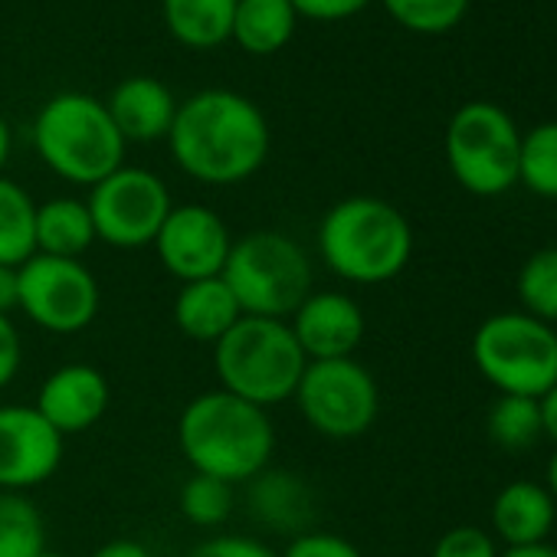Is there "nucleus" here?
Instances as JSON below:
<instances>
[{"label": "nucleus", "mask_w": 557, "mask_h": 557, "mask_svg": "<svg viewBox=\"0 0 557 557\" xmlns=\"http://www.w3.org/2000/svg\"><path fill=\"white\" fill-rule=\"evenodd\" d=\"M544 488L550 492V498L557 502V449L550 453L547 459V469H544Z\"/></svg>", "instance_id": "40"}, {"label": "nucleus", "mask_w": 557, "mask_h": 557, "mask_svg": "<svg viewBox=\"0 0 557 557\" xmlns=\"http://www.w3.org/2000/svg\"><path fill=\"white\" fill-rule=\"evenodd\" d=\"M278 557H364L361 547L335 531H319V528H309L296 537H289L286 550Z\"/></svg>", "instance_id": "31"}, {"label": "nucleus", "mask_w": 557, "mask_h": 557, "mask_svg": "<svg viewBox=\"0 0 557 557\" xmlns=\"http://www.w3.org/2000/svg\"><path fill=\"white\" fill-rule=\"evenodd\" d=\"M299 17L315 24H342L358 17L371 0H289Z\"/></svg>", "instance_id": "33"}, {"label": "nucleus", "mask_w": 557, "mask_h": 557, "mask_svg": "<svg viewBox=\"0 0 557 557\" xmlns=\"http://www.w3.org/2000/svg\"><path fill=\"white\" fill-rule=\"evenodd\" d=\"M246 508L269 531L302 534L315 521V492L312 485L289 469H262L246 482Z\"/></svg>", "instance_id": "16"}, {"label": "nucleus", "mask_w": 557, "mask_h": 557, "mask_svg": "<svg viewBox=\"0 0 557 557\" xmlns=\"http://www.w3.org/2000/svg\"><path fill=\"white\" fill-rule=\"evenodd\" d=\"M296 27L299 14L289 0H239L230 40L252 57H272L293 44Z\"/></svg>", "instance_id": "21"}, {"label": "nucleus", "mask_w": 557, "mask_h": 557, "mask_svg": "<svg viewBox=\"0 0 557 557\" xmlns=\"http://www.w3.org/2000/svg\"><path fill=\"white\" fill-rule=\"evenodd\" d=\"M239 0H161L168 34L187 50H213L230 40Z\"/></svg>", "instance_id": "22"}, {"label": "nucleus", "mask_w": 557, "mask_h": 557, "mask_svg": "<svg viewBox=\"0 0 557 557\" xmlns=\"http://www.w3.org/2000/svg\"><path fill=\"white\" fill-rule=\"evenodd\" d=\"M154 252L177 283H197L223 272L233 236L223 216L207 203H174L154 236Z\"/></svg>", "instance_id": "12"}, {"label": "nucleus", "mask_w": 557, "mask_h": 557, "mask_svg": "<svg viewBox=\"0 0 557 557\" xmlns=\"http://www.w3.org/2000/svg\"><path fill=\"white\" fill-rule=\"evenodd\" d=\"M488 521L495 537L505 541L508 547L541 544L557 528V502L541 482L515 479L495 495Z\"/></svg>", "instance_id": "18"}, {"label": "nucleus", "mask_w": 557, "mask_h": 557, "mask_svg": "<svg viewBox=\"0 0 557 557\" xmlns=\"http://www.w3.org/2000/svg\"><path fill=\"white\" fill-rule=\"evenodd\" d=\"M472 364L498 394L541 400L557 384V332L524 312L488 315L472 335Z\"/></svg>", "instance_id": "7"}, {"label": "nucleus", "mask_w": 557, "mask_h": 557, "mask_svg": "<svg viewBox=\"0 0 557 557\" xmlns=\"http://www.w3.org/2000/svg\"><path fill=\"white\" fill-rule=\"evenodd\" d=\"M89 557H154L141 541H132V537H115V541H106L102 547H96Z\"/></svg>", "instance_id": "36"}, {"label": "nucleus", "mask_w": 557, "mask_h": 557, "mask_svg": "<svg viewBox=\"0 0 557 557\" xmlns=\"http://www.w3.org/2000/svg\"><path fill=\"white\" fill-rule=\"evenodd\" d=\"M488 440L505 449V453H524L531 449L544 430H541V407L534 397H515V394H498V400L488 407L485 417Z\"/></svg>", "instance_id": "25"}, {"label": "nucleus", "mask_w": 557, "mask_h": 557, "mask_svg": "<svg viewBox=\"0 0 557 557\" xmlns=\"http://www.w3.org/2000/svg\"><path fill=\"white\" fill-rule=\"evenodd\" d=\"M289 329L309 361H335L355 358L364 342L368 319L358 299L348 293L312 289L309 299L293 312Z\"/></svg>", "instance_id": "14"}, {"label": "nucleus", "mask_w": 557, "mask_h": 557, "mask_svg": "<svg viewBox=\"0 0 557 557\" xmlns=\"http://www.w3.org/2000/svg\"><path fill=\"white\" fill-rule=\"evenodd\" d=\"M37 557H70V554H63V550H53V547H47L44 554H37Z\"/></svg>", "instance_id": "41"}, {"label": "nucleus", "mask_w": 557, "mask_h": 557, "mask_svg": "<svg viewBox=\"0 0 557 557\" xmlns=\"http://www.w3.org/2000/svg\"><path fill=\"white\" fill-rule=\"evenodd\" d=\"M309 358L302 355L289 322L243 315L216 345L213 371L220 391L262 410L296 397Z\"/></svg>", "instance_id": "6"}, {"label": "nucleus", "mask_w": 557, "mask_h": 557, "mask_svg": "<svg viewBox=\"0 0 557 557\" xmlns=\"http://www.w3.org/2000/svg\"><path fill=\"white\" fill-rule=\"evenodd\" d=\"M381 4L394 24L423 37L449 34L469 11V0H381Z\"/></svg>", "instance_id": "29"}, {"label": "nucleus", "mask_w": 557, "mask_h": 557, "mask_svg": "<svg viewBox=\"0 0 557 557\" xmlns=\"http://www.w3.org/2000/svg\"><path fill=\"white\" fill-rule=\"evenodd\" d=\"M262 109L233 89H200L177 106L168 132L174 164L197 184L233 187L249 181L269 158Z\"/></svg>", "instance_id": "1"}, {"label": "nucleus", "mask_w": 557, "mask_h": 557, "mask_svg": "<svg viewBox=\"0 0 557 557\" xmlns=\"http://www.w3.org/2000/svg\"><path fill=\"white\" fill-rule=\"evenodd\" d=\"M537 407H541V430L557 446V384L537 400Z\"/></svg>", "instance_id": "37"}, {"label": "nucleus", "mask_w": 557, "mask_h": 557, "mask_svg": "<svg viewBox=\"0 0 557 557\" xmlns=\"http://www.w3.org/2000/svg\"><path fill=\"white\" fill-rule=\"evenodd\" d=\"M177 449L197 475L246 485L269 469L275 426L269 410L226 391H203L177 417Z\"/></svg>", "instance_id": "2"}, {"label": "nucleus", "mask_w": 557, "mask_h": 557, "mask_svg": "<svg viewBox=\"0 0 557 557\" xmlns=\"http://www.w3.org/2000/svg\"><path fill=\"white\" fill-rule=\"evenodd\" d=\"M24 368V338L11 315H0V391H8Z\"/></svg>", "instance_id": "34"}, {"label": "nucleus", "mask_w": 557, "mask_h": 557, "mask_svg": "<svg viewBox=\"0 0 557 557\" xmlns=\"http://www.w3.org/2000/svg\"><path fill=\"white\" fill-rule=\"evenodd\" d=\"M171 319L184 338L213 348L243 319V312L230 286L223 283V275H213V278H197V283L181 286L171 306Z\"/></svg>", "instance_id": "19"}, {"label": "nucleus", "mask_w": 557, "mask_h": 557, "mask_svg": "<svg viewBox=\"0 0 557 557\" xmlns=\"http://www.w3.org/2000/svg\"><path fill=\"white\" fill-rule=\"evenodd\" d=\"M34 216L37 200L17 181L0 174V265L21 269L37 252Z\"/></svg>", "instance_id": "23"}, {"label": "nucleus", "mask_w": 557, "mask_h": 557, "mask_svg": "<svg viewBox=\"0 0 557 557\" xmlns=\"http://www.w3.org/2000/svg\"><path fill=\"white\" fill-rule=\"evenodd\" d=\"M119 135L128 141H158V138H168L171 125H174V115H177V102H174V92L154 79V76H128L122 79L109 102H106Z\"/></svg>", "instance_id": "17"}, {"label": "nucleus", "mask_w": 557, "mask_h": 557, "mask_svg": "<svg viewBox=\"0 0 557 557\" xmlns=\"http://www.w3.org/2000/svg\"><path fill=\"white\" fill-rule=\"evenodd\" d=\"M518 184L534 197L557 200V122H541L521 135Z\"/></svg>", "instance_id": "26"}, {"label": "nucleus", "mask_w": 557, "mask_h": 557, "mask_svg": "<svg viewBox=\"0 0 557 557\" xmlns=\"http://www.w3.org/2000/svg\"><path fill=\"white\" fill-rule=\"evenodd\" d=\"M498 554L502 550L495 544V534H488L479 524H456L446 534H440L430 557H498Z\"/></svg>", "instance_id": "30"}, {"label": "nucleus", "mask_w": 557, "mask_h": 557, "mask_svg": "<svg viewBox=\"0 0 557 557\" xmlns=\"http://www.w3.org/2000/svg\"><path fill=\"white\" fill-rule=\"evenodd\" d=\"M319 256L351 286H384L410 265L413 226L394 203L355 194L325 210Z\"/></svg>", "instance_id": "3"}, {"label": "nucleus", "mask_w": 557, "mask_h": 557, "mask_svg": "<svg viewBox=\"0 0 557 557\" xmlns=\"http://www.w3.org/2000/svg\"><path fill=\"white\" fill-rule=\"evenodd\" d=\"M181 557H278V554L249 534H213L194 544L190 550H184Z\"/></svg>", "instance_id": "32"}, {"label": "nucleus", "mask_w": 557, "mask_h": 557, "mask_svg": "<svg viewBox=\"0 0 557 557\" xmlns=\"http://www.w3.org/2000/svg\"><path fill=\"white\" fill-rule=\"evenodd\" d=\"M21 302L37 329L50 335H79L86 332L102 306V289L96 272L83 259H60L34 252L21 269Z\"/></svg>", "instance_id": "10"}, {"label": "nucleus", "mask_w": 557, "mask_h": 557, "mask_svg": "<svg viewBox=\"0 0 557 557\" xmlns=\"http://www.w3.org/2000/svg\"><path fill=\"white\" fill-rule=\"evenodd\" d=\"M293 400L309 430L329 440H358L381 413L377 381L358 358L309 361Z\"/></svg>", "instance_id": "9"}, {"label": "nucleus", "mask_w": 557, "mask_h": 557, "mask_svg": "<svg viewBox=\"0 0 557 557\" xmlns=\"http://www.w3.org/2000/svg\"><path fill=\"white\" fill-rule=\"evenodd\" d=\"M498 557H557V544H528V547H505Z\"/></svg>", "instance_id": "38"}, {"label": "nucleus", "mask_w": 557, "mask_h": 557, "mask_svg": "<svg viewBox=\"0 0 557 557\" xmlns=\"http://www.w3.org/2000/svg\"><path fill=\"white\" fill-rule=\"evenodd\" d=\"M34 239H37V252L44 256L83 259L96 243V226H92V213L86 200L53 197V200L37 203Z\"/></svg>", "instance_id": "20"}, {"label": "nucleus", "mask_w": 557, "mask_h": 557, "mask_svg": "<svg viewBox=\"0 0 557 557\" xmlns=\"http://www.w3.org/2000/svg\"><path fill=\"white\" fill-rule=\"evenodd\" d=\"M63 436L30 404H0V492H30L63 466Z\"/></svg>", "instance_id": "13"}, {"label": "nucleus", "mask_w": 557, "mask_h": 557, "mask_svg": "<svg viewBox=\"0 0 557 557\" xmlns=\"http://www.w3.org/2000/svg\"><path fill=\"white\" fill-rule=\"evenodd\" d=\"M223 283L243 315L289 322L315 289V265L299 239L283 230H252L233 239Z\"/></svg>", "instance_id": "4"}, {"label": "nucleus", "mask_w": 557, "mask_h": 557, "mask_svg": "<svg viewBox=\"0 0 557 557\" xmlns=\"http://www.w3.org/2000/svg\"><path fill=\"white\" fill-rule=\"evenodd\" d=\"M86 207L92 213L96 239L115 249H145L154 243L174 200L154 171L122 164L106 181L89 187Z\"/></svg>", "instance_id": "11"}, {"label": "nucleus", "mask_w": 557, "mask_h": 557, "mask_svg": "<svg viewBox=\"0 0 557 557\" xmlns=\"http://www.w3.org/2000/svg\"><path fill=\"white\" fill-rule=\"evenodd\" d=\"M524 315L557 325V246H544L524 259L515 278Z\"/></svg>", "instance_id": "27"}, {"label": "nucleus", "mask_w": 557, "mask_h": 557, "mask_svg": "<svg viewBox=\"0 0 557 557\" xmlns=\"http://www.w3.org/2000/svg\"><path fill=\"white\" fill-rule=\"evenodd\" d=\"M109 404H112L109 377L99 368L76 361L47 374V381L37 391L34 407L66 440L102 423V417L109 413Z\"/></svg>", "instance_id": "15"}, {"label": "nucleus", "mask_w": 557, "mask_h": 557, "mask_svg": "<svg viewBox=\"0 0 557 557\" xmlns=\"http://www.w3.org/2000/svg\"><path fill=\"white\" fill-rule=\"evenodd\" d=\"M34 148L57 177L79 187H96L125 164V138L106 102L86 92H60L44 102L34 119Z\"/></svg>", "instance_id": "5"}, {"label": "nucleus", "mask_w": 557, "mask_h": 557, "mask_svg": "<svg viewBox=\"0 0 557 557\" xmlns=\"http://www.w3.org/2000/svg\"><path fill=\"white\" fill-rule=\"evenodd\" d=\"M47 550V521L24 492H0V557H37Z\"/></svg>", "instance_id": "24"}, {"label": "nucleus", "mask_w": 557, "mask_h": 557, "mask_svg": "<svg viewBox=\"0 0 557 557\" xmlns=\"http://www.w3.org/2000/svg\"><path fill=\"white\" fill-rule=\"evenodd\" d=\"M177 508L197 528H220L236 508V485L194 472L177 492Z\"/></svg>", "instance_id": "28"}, {"label": "nucleus", "mask_w": 557, "mask_h": 557, "mask_svg": "<svg viewBox=\"0 0 557 557\" xmlns=\"http://www.w3.org/2000/svg\"><path fill=\"white\" fill-rule=\"evenodd\" d=\"M21 302V272L14 265H0V315H14Z\"/></svg>", "instance_id": "35"}, {"label": "nucleus", "mask_w": 557, "mask_h": 557, "mask_svg": "<svg viewBox=\"0 0 557 557\" xmlns=\"http://www.w3.org/2000/svg\"><path fill=\"white\" fill-rule=\"evenodd\" d=\"M11 148H14V135H11V125L0 115V174H4L8 161H11Z\"/></svg>", "instance_id": "39"}, {"label": "nucleus", "mask_w": 557, "mask_h": 557, "mask_svg": "<svg viewBox=\"0 0 557 557\" xmlns=\"http://www.w3.org/2000/svg\"><path fill=\"white\" fill-rule=\"evenodd\" d=\"M518 151L521 132L495 102H466L446 125L449 174L475 197H502L518 184Z\"/></svg>", "instance_id": "8"}]
</instances>
